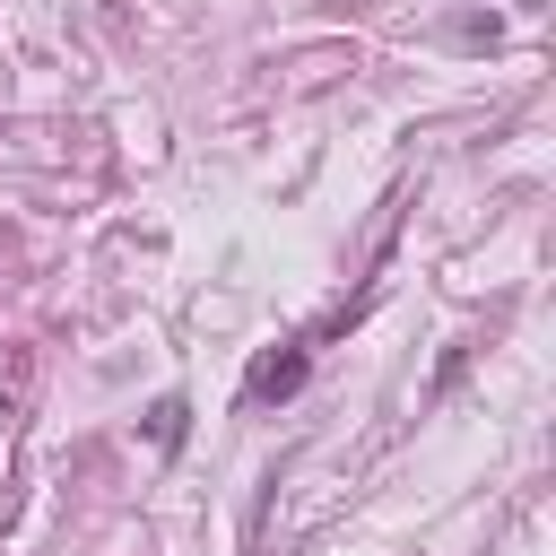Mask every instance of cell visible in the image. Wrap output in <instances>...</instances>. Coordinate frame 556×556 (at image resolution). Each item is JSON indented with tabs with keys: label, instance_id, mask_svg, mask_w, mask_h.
<instances>
[{
	"label": "cell",
	"instance_id": "obj_1",
	"mask_svg": "<svg viewBox=\"0 0 556 556\" xmlns=\"http://www.w3.org/2000/svg\"><path fill=\"white\" fill-rule=\"evenodd\" d=\"M304 374H313V356H304V348H278V356H261V365L243 374V400H252V408L295 400V391H304Z\"/></svg>",
	"mask_w": 556,
	"mask_h": 556
},
{
	"label": "cell",
	"instance_id": "obj_2",
	"mask_svg": "<svg viewBox=\"0 0 556 556\" xmlns=\"http://www.w3.org/2000/svg\"><path fill=\"white\" fill-rule=\"evenodd\" d=\"M148 443H156V452H182V443H191V400H182V391L148 400Z\"/></svg>",
	"mask_w": 556,
	"mask_h": 556
},
{
	"label": "cell",
	"instance_id": "obj_3",
	"mask_svg": "<svg viewBox=\"0 0 556 556\" xmlns=\"http://www.w3.org/2000/svg\"><path fill=\"white\" fill-rule=\"evenodd\" d=\"M35 382V348H0V408H17Z\"/></svg>",
	"mask_w": 556,
	"mask_h": 556
}]
</instances>
